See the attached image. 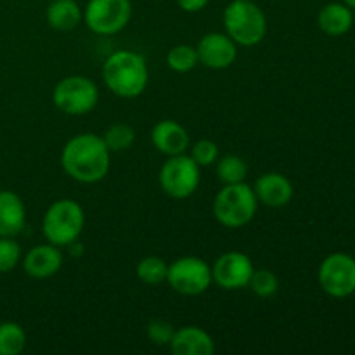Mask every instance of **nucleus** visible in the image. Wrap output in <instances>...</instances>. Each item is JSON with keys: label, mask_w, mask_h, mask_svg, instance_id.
<instances>
[{"label": "nucleus", "mask_w": 355, "mask_h": 355, "mask_svg": "<svg viewBox=\"0 0 355 355\" xmlns=\"http://www.w3.org/2000/svg\"><path fill=\"white\" fill-rule=\"evenodd\" d=\"M85 225V211L75 200H58L47 208L42 220L44 238L51 245L71 246L80 238Z\"/></svg>", "instance_id": "obj_4"}, {"label": "nucleus", "mask_w": 355, "mask_h": 355, "mask_svg": "<svg viewBox=\"0 0 355 355\" xmlns=\"http://www.w3.org/2000/svg\"><path fill=\"white\" fill-rule=\"evenodd\" d=\"M248 288L260 298H269L279 290V281L276 274L269 269H255L250 279Z\"/></svg>", "instance_id": "obj_25"}, {"label": "nucleus", "mask_w": 355, "mask_h": 355, "mask_svg": "<svg viewBox=\"0 0 355 355\" xmlns=\"http://www.w3.org/2000/svg\"><path fill=\"white\" fill-rule=\"evenodd\" d=\"M343 3H347L350 9H355V0H343Z\"/></svg>", "instance_id": "obj_30"}, {"label": "nucleus", "mask_w": 355, "mask_h": 355, "mask_svg": "<svg viewBox=\"0 0 355 355\" xmlns=\"http://www.w3.org/2000/svg\"><path fill=\"white\" fill-rule=\"evenodd\" d=\"M208 2L210 0H177V3H179L184 12H200L208 6Z\"/></svg>", "instance_id": "obj_29"}, {"label": "nucleus", "mask_w": 355, "mask_h": 355, "mask_svg": "<svg viewBox=\"0 0 355 355\" xmlns=\"http://www.w3.org/2000/svg\"><path fill=\"white\" fill-rule=\"evenodd\" d=\"M248 165L245 159L238 155H227L218 159L217 163V177L222 184H239L245 182Z\"/></svg>", "instance_id": "obj_22"}, {"label": "nucleus", "mask_w": 355, "mask_h": 355, "mask_svg": "<svg viewBox=\"0 0 355 355\" xmlns=\"http://www.w3.org/2000/svg\"><path fill=\"white\" fill-rule=\"evenodd\" d=\"M62 253L59 246L51 245H38L31 248L24 255L23 267L24 272L33 279H49L55 276L62 267Z\"/></svg>", "instance_id": "obj_14"}, {"label": "nucleus", "mask_w": 355, "mask_h": 355, "mask_svg": "<svg viewBox=\"0 0 355 355\" xmlns=\"http://www.w3.org/2000/svg\"><path fill=\"white\" fill-rule=\"evenodd\" d=\"M153 146L166 156L182 155L189 148V134L180 123L173 120H162L153 127Z\"/></svg>", "instance_id": "obj_15"}, {"label": "nucleus", "mask_w": 355, "mask_h": 355, "mask_svg": "<svg viewBox=\"0 0 355 355\" xmlns=\"http://www.w3.org/2000/svg\"><path fill=\"white\" fill-rule=\"evenodd\" d=\"M168 347L173 355H211L215 352L214 338L198 326H184L175 329Z\"/></svg>", "instance_id": "obj_16"}, {"label": "nucleus", "mask_w": 355, "mask_h": 355, "mask_svg": "<svg viewBox=\"0 0 355 355\" xmlns=\"http://www.w3.org/2000/svg\"><path fill=\"white\" fill-rule=\"evenodd\" d=\"M26 224L23 200L12 191H0V238H16Z\"/></svg>", "instance_id": "obj_17"}, {"label": "nucleus", "mask_w": 355, "mask_h": 355, "mask_svg": "<svg viewBox=\"0 0 355 355\" xmlns=\"http://www.w3.org/2000/svg\"><path fill=\"white\" fill-rule=\"evenodd\" d=\"M255 196L259 203L269 208H283L293 198V184L286 175L277 172H267L257 179Z\"/></svg>", "instance_id": "obj_13"}, {"label": "nucleus", "mask_w": 355, "mask_h": 355, "mask_svg": "<svg viewBox=\"0 0 355 355\" xmlns=\"http://www.w3.org/2000/svg\"><path fill=\"white\" fill-rule=\"evenodd\" d=\"M198 62H200V59H198V51L193 45H175V47L170 49L168 54H166V64H168V68L175 73H189L191 69L196 68Z\"/></svg>", "instance_id": "obj_23"}, {"label": "nucleus", "mask_w": 355, "mask_h": 355, "mask_svg": "<svg viewBox=\"0 0 355 355\" xmlns=\"http://www.w3.org/2000/svg\"><path fill=\"white\" fill-rule=\"evenodd\" d=\"M21 246L14 238H0V274H7L19 263Z\"/></svg>", "instance_id": "obj_26"}, {"label": "nucleus", "mask_w": 355, "mask_h": 355, "mask_svg": "<svg viewBox=\"0 0 355 355\" xmlns=\"http://www.w3.org/2000/svg\"><path fill=\"white\" fill-rule=\"evenodd\" d=\"M146 335H148L149 342L155 343L158 347H168L172 342L173 335H175V328L170 324L168 321L163 319H153L146 328Z\"/></svg>", "instance_id": "obj_27"}, {"label": "nucleus", "mask_w": 355, "mask_h": 355, "mask_svg": "<svg viewBox=\"0 0 355 355\" xmlns=\"http://www.w3.org/2000/svg\"><path fill=\"white\" fill-rule=\"evenodd\" d=\"M135 274L139 279L148 286H158L163 281H166L168 274V263L159 257H144L135 267Z\"/></svg>", "instance_id": "obj_21"}, {"label": "nucleus", "mask_w": 355, "mask_h": 355, "mask_svg": "<svg viewBox=\"0 0 355 355\" xmlns=\"http://www.w3.org/2000/svg\"><path fill=\"white\" fill-rule=\"evenodd\" d=\"M255 270L250 257L243 252H227L215 260L211 281L225 291H238L248 286Z\"/></svg>", "instance_id": "obj_11"}, {"label": "nucleus", "mask_w": 355, "mask_h": 355, "mask_svg": "<svg viewBox=\"0 0 355 355\" xmlns=\"http://www.w3.org/2000/svg\"><path fill=\"white\" fill-rule=\"evenodd\" d=\"M170 288L184 297H198L210 288L211 267L198 257H182L168 266Z\"/></svg>", "instance_id": "obj_9"}, {"label": "nucleus", "mask_w": 355, "mask_h": 355, "mask_svg": "<svg viewBox=\"0 0 355 355\" xmlns=\"http://www.w3.org/2000/svg\"><path fill=\"white\" fill-rule=\"evenodd\" d=\"M26 347V333L17 322H0V355H19Z\"/></svg>", "instance_id": "obj_20"}, {"label": "nucleus", "mask_w": 355, "mask_h": 355, "mask_svg": "<svg viewBox=\"0 0 355 355\" xmlns=\"http://www.w3.org/2000/svg\"><path fill=\"white\" fill-rule=\"evenodd\" d=\"M253 2H255V0H253Z\"/></svg>", "instance_id": "obj_31"}, {"label": "nucleus", "mask_w": 355, "mask_h": 355, "mask_svg": "<svg viewBox=\"0 0 355 355\" xmlns=\"http://www.w3.org/2000/svg\"><path fill=\"white\" fill-rule=\"evenodd\" d=\"M224 26L236 45L253 47L266 38L267 17L253 0H232L224 9Z\"/></svg>", "instance_id": "obj_3"}, {"label": "nucleus", "mask_w": 355, "mask_h": 355, "mask_svg": "<svg viewBox=\"0 0 355 355\" xmlns=\"http://www.w3.org/2000/svg\"><path fill=\"white\" fill-rule=\"evenodd\" d=\"M130 0H89L83 9V21L96 35H116L130 23Z\"/></svg>", "instance_id": "obj_8"}, {"label": "nucleus", "mask_w": 355, "mask_h": 355, "mask_svg": "<svg viewBox=\"0 0 355 355\" xmlns=\"http://www.w3.org/2000/svg\"><path fill=\"white\" fill-rule=\"evenodd\" d=\"M318 279L329 297H350L355 293V259L347 253H331L322 260Z\"/></svg>", "instance_id": "obj_10"}, {"label": "nucleus", "mask_w": 355, "mask_h": 355, "mask_svg": "<svg viewBox=\"0 0 355 355\" xmlns=\"http://www.w3.org/2000/svg\"><path fill=\"white\" fill-rule=\"evenodd\" d=\"M198 59L210 69H225L234 64L238 58V45L227 33H207L196 47Z\"/></svg>", "instance_id": "obj_12"}, {"label": "nucleus", "mask_w": 355, "mask_h": 355, "mask_svg": "<svg viewBox=\"0 0 355 355\" xmlns=\"http://www.w3.org/2000/svg\"><path fill=\"white\" fill-rule=\"evenodd\" d=\"M259 200L248 184H225L214 200V215L224 227L239 229L248 225L257 215Z\"/></svg>", "instance_id": "obj_5"}, {"label": "nucleus", "mask_w": 355, "mask_h": 355, "mask_svg": "<svg viewBox=\"0 0 355 355\" xmlns=\"http://www.w3.org/2000/svg\"><path fill=\"white\" fill-rule=\"evenodd\" d=\"M103 80L121 99H134L146 90L149 69L146 59L134 51H116L104 61Z\"/></svg>", "instance_id": "obj_2"}, {"label": "nucleus", "mask_w": 355, "mask_h": 355, "mask_svg": "<svg viewBox=\"0 0 355 355\" xmlns=\"http://www.w3.org/2000/svg\"><path fill=\"white\" fill-rule=\"evenodd\" d=\"M104 144L111 153L127 151L135 142V130L127 123H114L106 128L103 135Z\"/></svg>", "instance_id": "obj_24"}, {"label": "nucleus", "mask_w": 355, "mask_h": 355, "mask_svg": "<svg viewBox=\"0 0 355 355\" xmlns=\"http://www.w3.org/2000/svg\"><path fill=\"white\" fill-rule=\"evenodd\" d=\"M45 19L52 30H75L83 21V10L76 0H52L45 10Z\"/></svg>", "instance_id": "obj_19"}, {"label": "nucleus", "mask_w": 355, "mask_h": 355, "mask_svg": "<svg viewBox=\"0 0 355 355\" xmlns=\"http://www.w3.org/2000/svg\"><path fill=\"white\" fill-rule=\"evenodd\" d=\"M318 24L329 37H342L352 28L354 12L347 3L329 2L319 10Z\"/></svg>", "instance_id": "obj_18"}, {"label": "nucleus", "mask_w": 355, "mask_h": 355, "mask_svg": "<svg viewBox=\"0 0 355 355\" xmlns=\"http://www.w3.org/2000/svg\"><path fill=\"white\" fill-rule=\"evenodd\" d=\"M191 158L200 166H210L218 159V146L210 139H201L191 148Z\"/></svg>", "instance_id": "obj_28"}, {"label": "nucleus", "mask_w": 355, "mask_h": 355, "mask_svg": "<svg viewBox=\"0 0 355 355\" xmlns=\"http://www.w3.org/2000/svg\"><path fill=\"white\" fill-rule=\"evenodd\" d=\"M61 166L76 182H101L110 172L111 151L99 135H75L62 148Z\"/></svg>", "instance_id": "obj_1"}, {"label": "nucleus", "mask_w": 355, "mask_h": 355, "mask_svg": "<svg viewBox=\"0 0 355 355\" xmlns=\"http://www.w3.org/2000/svg\"><path fill=\"white\" fill-rule=\"evenodd\" d=\"M52 103L62 113L80 116V114L90 113L97 106V103H99V89L87 76H66L54 87Z\"/></svg>", "instance_id": "obj_6"}, {"label": "nucleus", "mask_w": 355, "mask_h": 355, "mask_svg": "<svg viewBox=\"0 0 355 355\" xmlns=\"http://www.w3.org/2000/svg\"><path fill=\"white\" fill-rule=\"evenodd\" d=\"M200 168L201 166L186 153L168 156L158 175L163 193L168 194L173 200H186L193 196L200 186Z\"/></svg>", "instance_id": "obj_7"}]
</instances>
